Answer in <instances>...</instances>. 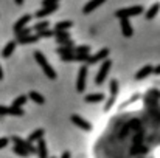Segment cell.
<instances>
[{"mask_svg":"<svg viewBox=\"0 0 160 158\" xmlns=\"http://www.w3.org/2000/svg\"><path fill=\"white\" fill-rule=\"evenodd\" d=\"M73 57H75V54H67V56H62V60L64 62H73Z\"/></svg>","mask_w":160,"mask_h":158,"instance_id":"33","label":"cell"},{"mask_svg":"<svg viewBox=\"0 0 160 158\" xmlns=\"http://www.w3.org/2000/svg\"><path fill=\"white\" fill-rule=\"evenodd\" d=\"M34 59H36V62L41 65V68H42V71L45 73V76L48 78V79H52L54 81L56 78H58V74H56V71H54V68L50 65V62L47 60V57H45V54L42 51H34Z\"/></svg>","mask_w":160,"mask_h":158,"instance_id":"1","label":"cell"},{"mask_svg":"<svg viewBox=\"0 0 160 158\" xmlns=\"http://www.w3.org/2000/svg\"><path fill=\"white\" fill-rule=\"evenodd\" d=\"M3 79V70H2V65H0V81Z\"/></svg>","mask_w":160,"mask_h":158,"instance_id":"38","label":"cell"},{"mask_svg":"<svg viewBox=\"0 0 160 158\" xmlns=\"http://www.w3.org/2000/svg\"><path fill=\"white\" fill-rule=\"evenodd\" d=\"M28 98L33 101V103H36V104H39V105H42V104H45V98L39 93V92H34V90H31L30 93H28Z\"/></svg>","mask_w":160,"mask_h":158,"instance_id":"18","label":"cell"},{"mask_svg":"<svg viewBox=\"0 0 160 158\" xmlns=\"http://www.w3.org/2000/svg\"><path fill=\"white\" fill-rule=\"evenodd\" d=\"M36 154L39 155V158H48V149H47V143H45V140H44V138L38 141Z\"/></svg>","mask_w":160,"mask_h":158,"instance_id":"13","label":"cell"},{"mask_svg":"<svg viewBox=\"0 0 160 158\" xmlns=\"http://www.w3.org/2000/svg\"><path fill=\"white\" fill-rule=\"evenodd\" d=\"M73 26L72 20H62V22H56L54 25V31H68Z\"/></svg>","mask_w":160,"mask_h":158,"instance_id":"17","label":"cell"},{"mask_svg":"<svg viewBox=\"0 0 160 158\" xmlns=\"http://www.w3.org/2000/svg\"><path fill=\"white\" fill-rule=\"evenodd\" d=\"M16 2V5H23V0H14Z\"/></svg>","mask_w":160,"mask_h":158,"instance_id":"39","label":"cell"},{"mask_svg":"<svg viewBox=\"0 0 160 158\" xmlns=\"http://www.w3.org/2000/svg\"><path fill=\"white\" fill-rule=\"evenodd\" d=\"M73 53H76V54H84V56H90V47H89V45H81V47H76Z\"/></svg>","mask_w":160,"mask_h":158,"instance_id":"27","label":"cell"},{"mask_svg":"<svg viewBox=\"0 0 160 158\" xmlns=\"http://www.w3.org/2000/svg\"><path fill=\"white\" fill-rule=\"evenodd\" d=\"M70 121L76 126V127H79V129H82L84 132H90L92 130V124L89 122V121H86L82 116H79V115H72L70 116Z\"/></svg>","mask_w":160,"mask_h":158,"instance_id":"6","label":"cell"},{"mask_svg":"<svg viewBox=\"0 0 160 158\" xmlns=\"http://www.w3.org/2000/svg\"><path fill=\"white\" fill-rule=\"evenodd\" d=\"M44 133H45V130L44 129H36V130H33L30 135H28V143H34V141H39V140H42L44 138Z\"/></svg>","mask_w":160,"mask_h":158,"instance_id":"15","label":"cell"},{"mask_svg":"<svg viewBox=\"0 0 160 158\" xmlns=\"http://www.w3.org/2000/svg\"><path fill=\"white\" fill-rule=\"evenodd\" d=\"M87 65H81L78 70V79H76V90L78 93H82L86 90V79H87Z\"/></svg>","mask_w":160,"mask_h":158,"instance_id":"4","label":"cell"},{"mask_svg":"<svg viewBox=\"0 0 160 158\" xmlns=\"http://www.w3.org/2000/svg\"><path fill=\"white\" fill-rule=\"evenodd\" d=\"M61 158H70V152H68V151H65V152L62 154V157Z\"/></svg>","mask_w":160,"mask_h":158,"instance_id":"37","label":"cell"},{"mask_svg":"<svg viewBox=\"0 0 160 158\" xmlns=\"http://www.w3.org/2000/svg\"><path fill=\"white\" fill-rule=\"evenodd\" d=\"M109 90H110V98H115L117 93H118V90H120V84H118L117 79H112L109 82Z\"/></svg>","mask_w":160,"mask_h":158,"instance_id":"23","label":"cell"},{"mask_svg":"<svg viewBox=\"0 0 160 158\" xmlns=\"http://www.w3.org/2000/svg\"><path fill=\"white\" fill-rule=\"evenodd\" d=\"M9 141H12V143H14V146H19V147L25 149L28 154H36V147H34L31 143H28L27 140H22V138H20V136H17V135H14L12 138H9Z\"/></svg>","mask_w":160,"mask_h":158,"instance_id":"5","label":"cell"},{"mask_svg":"<svg viewBox=\"0 0 160 158\" xmlns=\"http://www.w3.org/2000/svg\"><path fill=\"white\" fill-rule=\"evenodd\" d=\"M110 67H112V60H110V59L103 60V64H101V67H100V70H98V74L95 76V85H101V84L106 81L107 74H109V71H110Z\"/></svg>","mask_w":160,"mask_h":158,"instance_id":"3","label":"cell"},{"mask_svg":"<svg viewBox=\"0 0 160 158\" xmlns=\"http://www.w3.org/2000/svg\"><path fill=\"white\" fill-rule=\"evenodd\" d=\"M5 115H12V116H23V110L22 108H17V107H5V105H0V116H5Z\"/></svg>","mask_w":160,"mask_h":158,"instance_id":"9","label":"cell"},{"mask_svg":"<svg viewBox=\"0 0 160 158\" xmlns=\"http://www.w3.org/2000/svg\"><path fill=\"white\" fill-rule=\"evenodd\" d=\"M145 11V8L142 5H135V6H129V8H123V9H118L115 11V16L118 19H129V17H134V16H138Z\"/></svg>","mask_w":160,"mask_h":158,"instance_id":"2","label":"cell"},{"mask_svg":"<svg viewBox=\"0 0 160 158\" xmlns=\"http://www.w3.org/2000/svg\"><path fill=\"white\" fill-rule=\"evenodd\" d=\"M28 101V96H25V95H20V96H17L14 101H12V107H17V108H22V105H25V103Z\"/></svg>","mask_w":160,"mask_h":158,"instance_id":"25","label":"cell"},{"mask_svg":"<svg viewBox=\"0 0 160 158\" xmlns=\"http://www.w3.org/2000/svg\"><path fill=\"white\" fill-rule=\"evenodd\" d=\"M120 26H121V33L124 37H132L134 36V28L129 22V19H120Z\"/></svg>","mask_w":160,"mask_h":158,"instance_id":"8","label":"cell"},{"mask_svg":"<svg viewBox=\"0 0 160 158\" xmlns=\"http://www.w3.org/2000/svg\"><path fill=\"white\" fill-rule=\"evenodd\" d=\"M48 158H54V157H48Z\"/></svg>","mask_w":160,"mask_h":158,"instance_id":"40","label":"cell"},{"mask_svg":"<svg viewBox=\"0 0 160 158\" xmlns=\"http://www.w3.org/2000/svg\"><path fill=\"white\" fill-rule=\"evenodd\" d=\"M107 56H109V48H103V50H100L98 53H95V54L89 56V59L86 60V64H87V65H92V64H97V62L106 60Z\"/></svg>","mask_w":160,"mask_h":158,"instance_id":"7","label":"cell"},{"mask_svg":"<svg viewBox=\"0 0 160 158\" xmlns=\"http://www.w3.org/2000/svg\"><path fill=\"white\" fill-rule=\"evenodd\" d=\"M151 73H152V65H145V67H142V68H140V70L135 73V79L142 81V79L148 78Z\"/></svg>","mask_w":160,"mask_h":158,"instance_id":"14","label":"cell"},{"mask_svg":"<svg viewBox=\"0 0 160 158\" xmlns=\"http://www.w3.org/2000/svg\"><path fill=\"white\" fill-rule=\"evenodd\" d=\"M75 51V47H58L56 53L61 54V56H67V54H73Z\"/></svg>","mask_w":160,"mask_h":158,"instance_id":"26","label":"cell"},{"mask_svg":"<svg viewBox=\"0 0 160 158\" xmlns=\"http://www.w3.org/2000/svg\"><path fill=\"white\" fill-rule=\"evenodd\" d=\"M33 31H31V26H27V28H23V30H20V31H17L16 33V39H22V37H27V36H30Z\"/></svg>","mask_w":160,"mask_h":158,"instance_id":"28","label":"cell"},{"mask_svg":"<svg viewBox=\"0 0 160 158\" xmlns=\"http://www.w3.org/2000/svg\"><path fill=\"white\" fill-rule=\"evenodd\" d=\"M89 59V56H84V54H75V57H73V62L76 60V62H86Z\"/></svg>","mask_w":160,"mask_h":158,"instance_id":"31","label":"cell"},{"mask_svg":"<svg viewBox=\"0 0 160 158\" xmlns=\"http://www.w3.org/2000/svg\"><path fill=\"white\" fill-rule=\"evenodd\" d=\"M36 36L39 39H42V37H54V31H52V30H44V31H39Z\"/></svg>","mask_w":160,"mask_h":158,"instance_id":"29","label":"cell"},{"mask_svg":"<svg viewBox=\"0 0 160 158\" xmlns=\"http://www.w3.org/2000/svg\"><path fill=\"white\" fill-rule=\"evenodd\" d=\"M159 11H160V3L157 2V3H154V5L146 11V19H148V20H152V19L159 14Z\"/></svg>","mask_w":160,"mask_h":158,"instance_id":"21","label":"cell"},{"mask_svg":"<svg viewBox=\"0 0 160 158\" xmlns=\"http://www.w3.org/2000/svg\"><path fill=\"white\" fill-rule=\"evenodd\" d=\"M16 41H11V42H8L5 47H3V50H2V57L3 59H8L11 54H12V51H14V48H16Z\"/></svg>","mask_w":160,"mask_h":158,"instance_id":"16","label":"cell"},{"mask_svg":"<svg viewBox=\"0 0 160 158\" xmlns=\"http://www.w3.org/2000/svg\"><path fill=\"white\" fill-rule=\"evenodd\" d=\"M56 9H59V6H58V5H52V6H42V9H39V11L36 12V17L44 19V17H47V16L53 14Z\"/></svg>","mask_w":160,"mask_h":158,"instance_id":"12","label":"cell"},{"mask_svg":"<svg viewBox=\"0 0 160 158\" xmlns=\"http://www.w3.org/2000/svg\"><path fill=\"white\" fill-rule=\"evenodd\" d=\"M152 73H154V74H160V65H157V67H152Z\"/></svg>","mask_w":160,"mask_h":158,"instance_id":"36","label":"cell"},{"mask_svg":"<svg viewBox=\"0 0 160 158\" xmlns=\"http://www.w3.org/2000/svg\"><path fill=\"white\" fill-rule=\"evenodd\" d=\"M113 101H115V98H110V99H109V103H106V105H104V112L110 110V107H112V104H113Z\"/></svg>","mask_w":160,"mask_h":158,"instance_id":"35","label":"cell"},{"mask_svg":"<svg viewBox=\"0 0 160 158\" xmlns=\"http://www.w3.org/2000/svg\"><path fill=\"white\" fill-rule=\"evenodd\" d=\"M104 2H106V0H90V2H87V3H86V6L82 8V12H84V14H90L93 9L100 8Z\"/></svg>","mask_w":160,"mask_h":158,"instance_id":"11","label":"cell"},{"mask_svg":"<svg viewBox=\"0 0 160 158\" xmlns=\"http://www.w3.org/2000/svg\"><path fill=\"white\" fill-rule=\"evenodd\" d=\"M59 0H42V6H52V5H58Z\"/></svg>","mask_w":160,"mask_h":158,"instance_id":"32","label":"cell"},{"mask_svg":"<svg viewBox=\"0 0 160 158\" xmlns=\"http://www.w3.org/2000/svg\"><path fill=\"white\" fill-rule=\"evenodd\" d=\"M54 39H56V42L67 41V39H70V33L68 31H54Z\"/></svg>","mask_w":160,"mask_h":158,"instance_id":"24","label":"cell"},{"mask_svg":"<svg viewBox=\"0 0 160 158\" xmlns=\"http://www.w3.org/2000/svg\"><path fill=\"white\" fill-rule=\"evenodd\" d=\"M86 103H101L104 101V95L103 93H90L87 96H84Z\"/></svg>","mask_w":160,"mask_h":158,"instance_id":"20","label":"cell"},{"mask_svg":"<svg viewBox=\"0 0 160 158\" xmlns=\"http://www.w3.org/2000/svg\"><path fill=\"white\" fill-rule=\"evenodd\" d=\"M31 19H33V17H31V14H25V16H22V17L14 23V33H17V31H20V30L27 28V23H28Z\"/></svg>","mask_w":160,"mask_h":158,"instance_id":"10","label":"cell"},{"mask_svg":"<svg viewBox=\"0 0 160 158\" xmlns=\"http://www.w3.org/2000/svg\"><path fill=\"white\" fill-rule=\"evenodd\" d=\"M48 26H50V22H48V20H42V22H38V23H34V25L31 26V31H36V33H39V31L48 30Z\"/></svg>","mask_w":160,"mask_h":158,"instance_id":"22","label":"cell"},{"mask_svg":"<svg viewBox=\"0 0 160 158\" xmlns=\"http://www.w3.org/2000/svg\"><path fill=\"white\" fill-rule=\"evenodd\" d=\"M39 41V37L36 34H30L27 37H22V39H17L16 44H20V45H27V44H36Z\"/></svg>","mask_w":160,"mask_h":158,"instance_id":"19","label":"cell"},{"mask_svg":"<svg viewBox=\"0 0 160 158\" xmlns=\"http://www.w3.org/2000/svg\"><path fill=\"white\" fill-rule=\"evenodd\" d=\"M8 143H9V138H0V149L8 146Z\"/></svg>","mask_w":160,"mask_h":158,"instance_id":"34","label":"cell"},{"mask_svg":"<svg viewBox=\"0 0 160 158\" xmlns=\"http://www.w3.org/2000/svg\"><path fill=\"white\" fill-rule=\"evenodd\" d=\"M12 151H14V154H16V155H19V157H28V155H30L25 149H22V147H19V146H14V147H12Z\"/></svg>","mask_w":160,"mask_h":158,"instance_id":"30","label":"cell"}]
</instances>
